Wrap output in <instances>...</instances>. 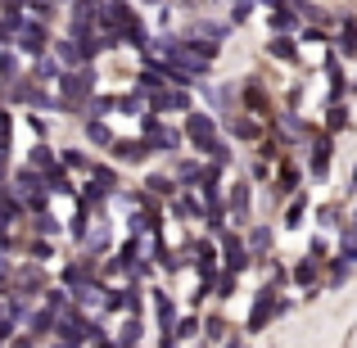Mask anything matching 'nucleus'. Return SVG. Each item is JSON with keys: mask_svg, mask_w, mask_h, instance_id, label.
Instances as JSON below:
<instances>
[{"mask_svg": "<svg viewBox=\"0 0 357 348\" xmlns=\"http://www.w3.org/2000/svg\"><path fill=\"white\" fill-rule=\"evenodd\" d=\"M231 204H236V218H244V204H249V190H244V186H236V199H231Z\"/></svg>", "mask_w": 357, "mask_h": 348, "instance_id": "7ed1b4c3", "label": "nucleus"}, {"mask_svg": "<svg viewBox=\"0 0 357 348\" xmlns=\"http://www.w3.org/2000/svg\"><path fill=\"white\" fill-rule=\"evenodd\" d=\"M82 317H63V340H82Z\"/></svg>", "mask_w": 357, "mask_h": 348, "instance_id": "f257e3e1", "label": "nucleus"}, {"mask_svg": "<svg viewBox=\"0 0 357 348\" xmlns=\"http://www.w3.org/2000/svg\"><path fill=\"white\" fill-rule=\"evenodd\" d=\"M208 131H213L208 118H190V136H195V140H204V145H208Z\"/></svg>", "mask_w": 357, "mask_h": 348, "instance_id": "f03ea898", "label": "nucleus"}, {"mask_svg": "<svg viewBox=\"0 0 357 348\" xmlns=\"http://www.w3.org/2000/svg\"><path fill=\"white\" fill-rule=\"evenodd\" d=\"M149 186H154L158 195H167V190H172V181H167V176H149Z\"/></svg>", "mask_w": 357, "mask_h": 348, "instance_id": "20e7f679", "label": "nucleus"}]
</instances>
